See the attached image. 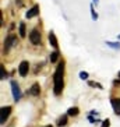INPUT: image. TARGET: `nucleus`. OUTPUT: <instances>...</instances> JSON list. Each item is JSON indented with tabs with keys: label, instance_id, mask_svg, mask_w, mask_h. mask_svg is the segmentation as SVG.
Masks as SVG:
<instances>
[{
	"label": "nucleus",
	"instance_id": "nucleus-15",
	"mask_svg": "<svg viewBox=\"0 0 120 127\" xmlns=\"http://www.w3.org/2000/svg\"><path fill=\"white\" fill-rule=\"evenodd\" d=\"M0 73H1V75H0V80H6V78H7V71H6V68H4L3 64L0 66Z\"/></svg>",
	"mask_w": 120,
	"mask_h": 127
},
{
	"label": "nucleus",
	"instance_id": "nucleus-3",
	"mask_svg": "<svg viewBox=\"0 0 120 127\" xmlns=\"http://www.w3.org/2000/svg\"><path fill=\"white\" fill-rule=\"evenodd\" d=\"M11 110H13L11 106H3V108L0 109V123L1 124L6 123V120L8 119V116H10Z\"/></svg>",
	"mask_w": 120,
	"mask_h": 127
},
{
	"label": "nucleus",
	"instance_id": "nucleus-16",
	"mask_svg": "<svg viewBox=\"0 0 120 127\" xmlns=\"http://www.w3.org/2000/svg\"><path fill=\"white\" fill-rule=\"evenodd\" d=\"M106 45L109 46V48H113V49H120V43L119 42H106Z\"/></svg>",
	"mask_w": 120,
	"mask_h": 127
},
{
	"label": "nucleus",
	"instance_id": "nucleus-11",
	"mask_svg": "<svg viewBox=\"0 0 120 127\" xmlns=\"http://www.w3.org/2000/svg\"><path fill=\"white\" fill-rule=\"evenodd\" d=\"M67 119H68V115H63L59 120H57V126H59V127H64L66 124H67Z\"/></svg>",
	"mask_w": 120,
	"mask_h": 127
},
{
	"label": "nucleus",
	"instance_id": "nucleus-7",
	"mask_svg": "<svg viewBox=\"0 0 120 127\" xmlns=\"http://www.w3.org/2000/svg\"><path fill=\"white\" fill-rule=\"evenodd\" d=\"M110 103H112L115 115L120 116V98H112V99H110Z\"/></svg>",
	"mask_w": 120,
	"mask_h": 127
},
{
	"label": "nucleus",
	"instance_id": "nucleus-20",
	"mask_svg": "<svg viewBox=\"0 0 120 127\" xmlns=\"http://www.w3.org/2000/svg\"><path fill=\"white\" fill-rule=\"evenodd\" d=\"M88 120H90V122H91L92 124H95V123H98V122H99V120H98V119H95V117H94L92 115H90V116H88Z\"/></svg>",
	"mask_w": 120,
	"mask_h": 127
},
{
	"label": "nucleus",
	"instance_id": "nucleus-18",
	"mask_svg": "<svg viewBox=\"0 0 120 127\" xmlns=\"http://www.w3.org/2000/svg\"><path fill=\"white\" fill-rule=\"evenodd\" d=\"M90 10H91V17H92V20H94V21H96V20H98V13L94 10V6H91Z\"/></svg>",
	"mask_w": 120,
	"mask_h": 127
},
{
	"label": "nucleus",
	"instance_id": "nucleus-21",
	"mask_svg": "<svg viewBox=\"0 0 120 127\" xmlns=\"http://www.w3.org/2000/svg\"><path fill=\"white\" fill-rule=\"evenodd\" d=\"M109 126H110V120L106 119V120H103V122H102V126L101 127H109Z\"/></svg>",
	"mask_w": 120,
	"mask_h": 127
},
{
	"label": "nucleus",
	"instance_id": "nucleus-5",
	"mask_svg": "<svg viewBox=\"0 0 120 127\" xmlns=\"http://www.w3.org/2000/svg\"><path fill=\"white\" fill-rule=\"evenodd\" d=\"M15 45H17V36L13 35V34H10L7 38H6V41H4V50L7 52L11 46H15Z\"/></svg>",
	"mask_w": 120,
	"mask_h": 127
},
{
	"label": "nucleus",
	"instance_id": "nucleus-12",
	"mask_svg": "<svg viewBox=\"0 0 120 127\" xmlns=\"http://www.w3.org/2000/svg\"><path fill=\"white\" fill-rule=\"evenodd\" d=\"M18 34L21 38H24L27 35V27H25V23H21L18 27Z\"/></svg>",
	"mask_w": 120,
	"mask_h": 127
},
{
	"label": "nucleus",
	"instance_id": "nucleus-26",
	"mask_svg": "<svg viewBox=\"0 0 120 127\" xmlns=\"http://www.w3.org/2000/svg\"><path fill=\"white\" fill-rule=\"evenodd\" d=\"M119 39H120V35H119Z\"/></svg>",
	"mask_w": 120,
	"mask_h": 127
},
{
	"label": "nucleus",
	"instance_id": "nucleus-23",
	"mask_svg": "<svg viewBox=\"0 0 120 127\" xmlns=\"http://www.w3.org/2000/svg\"><path fill=\"white\" fill-rule=\"evenodd\" d=\"M92 1H94L95 4H98V3H99V0H92Z\"/></svg>",
	"mask_w": 120,
	"mask_h": 127
},
{
	"label": "nucleus",
	"instance_id": "nucleus-25",
	"mask_svg": "<svg viewBox=\"0 0 120 127\" xmlns=\"http://www.w3.org/2000/svg\"><path fill=\"white\" fill-rule=\"evenodd\" d=\"M119 78H120V71H119Z\"/></svg>",
	"mask_w": 120,
	"mask_h": 127
},
{
	"label": "nucleus",
	"instance_id": "nucleus-13",
	"mask_svg": "<svg viewBox=\"0 0 120 127\" xmlns=\"http://www.w3.org/2000/svg\"><path fill=\"white\" fill-rule=\"evenodd\" d=\"M78 113H80V109L77 108V106H74V108H68V110H67L68 116H77Z\"/></svg>",
	"mask_w": 120,
	"mask_h": 127
},
{
	"label": "nucleus",
	"instance_id": "nucleus-9",
	"mask_svg": "<svg viewBox=\"0 0 120 127\" xmlns=\"http://www.w3.org/2000/svg\"><path fill=\"white\" fill-rule=\"evenodd\" d=\"M36 15H39V6L38 4H35L32 8H30L28 11H27L25 17L27 18H34V17H36Z\"/></svg>",
	"mask_w": 120,
	"mask_h": 127
},
{
	"label": "nucleus",
	"instance_id": "nucleus-2",
	"mask_svg": "<svg viewBox=\"0 0 120 127\" xmlns=\"http://www.w3.org/2000/svg\"><path fill=\"white\" fill-rule=\"evenodd\" d=\"M10 85H11L13 99H14V102H18L20 99H21V90H20V85L17 84V81H11Z\"/></svg>",
	"mask_w": 120,
	"mask_h": 127
},
{
	"label": "nucleus",
	"instance_id": "nucleus-17",
	"mask_svg": "<svg viewBox=\"0 0 120 127\" xmlns=\"http://www.w3.org/2000/svg\"><path fill=\"white\" fill-rule=\"evenodd\" d=\"M88 85L92 87V88H99V90H102V88H103L101 84H98V82H95V81H88Z\"/></svg>",
	"mask_w": 120,
	"mask_h": 127
},
{
	"label": "nucleus",
	"instance_id": "nucleus-10",
	"mask_svg": "<svg viewBox=\"0 0 120 127\" xmlns=\"http://www.w3.org/2000/svg\"><path fill=\"white\" fill-rule=\"evenodd\" d=\"M49 43H50V46H53L55 49H57V46H59L57 38H56V35H55V32H49Z\"/></svg>",
	"mask_w": 120,
	"mask_h": 127
},
{
	"label": "nucleus",
	"instance_id": "nucleus-8",
	"mask_svg": "<svg viewBox=\"0 0 120 127\" xmlns=\"http://www.w3.org/2000/svg\"><path fill=\"white\" fill-rule=\"evenodd\" d=\"M28 92H30V95H32V96H39V94H41V85H39L38 82H34V84L31 85Z\"/></svg>",
	"mask_w": 120,
	"mask_h": 127
},
{
	"label": "nucleus",
	"instance_id": "nucleus-1",
	"mask_svg": "<svg viewBox=\"0 0 120 127\" xmlns=\"http://www.w3.org/2000/svg\"><path fill=\"white\" fill-rule=\"evenodd\" d=\"M63 77H64V62H60L56 71H55V75H53V92H55V95H60L61 91H63L64 87Z\"/></svg>",
	"mask_w": 120,
	"mask_h": 127
},
{
	"label": "nucleus",
	"instance_id": "nucleus-14",
	"mask_svg": "<svg viewBox=\"0 0 120 127\" xmlns=\"http://www.w3.org/2000/svg\"><path fill=\"white\" fill-rule=\"evenodd\" d=\"M57 60H59V50H55L53 53H50V63H56Z\"/></svg>",
	"mask_w": 120,
	"mask_h": 127
},
{
	"label": "nucleus",
	"instance_id": "nucleus-4",
	"mask_svg": "<svg viewBox=\"0 0 120 127\" xmlns=\"http://www.w3.org/2000/svg\"><path fill=\"white\" fill-rule=\"evenodd\" d=\"M28 73H30V63H28L27 60H23L18 66V74L21 75V77H27Z\"/></svg>",
	"mask_w": 120,
	"mask_h": 127
},
{
	"label": "nucleus",
	"instance_id": "nucleus-24",
	"mask_svg": "<svg viewBox=\"0 0 120 127\" xmlns=\"http://www.w3.org/2000/svg\"><path fill=\"white\" fill-rule=\"evenodd\" d=\"M45 127H53V126H50V124H48V126H45Z\"/></svg>",
	"mask_w": 120,
	"mask_h": 127
},
{
	"label": "nucleus",
	"instance_id": "nucleus-22",
	"mask_svg": "<svg viewBox=\"0 0 120 127\" xmlns=\"http://www.w3.org/2000/svg\"><path fill=\"white\" fill-rule=\"evenodd\" d=\"M91 115H92V116H98V115H99V112H96V110H91Z\"/></svg>",
	"mask_w": 120,
	"mask_h": 127
},
{
	"label": "nucleus",
	"instance_id": "nucleus-19",
	"mask_svg": "<svg viewBox=\"0 0 120 127\" xmlns=\"http://www.w3.org/2000/svg\"><path fill=\"white\" fill-rule=\"evenodd\" d=\"M80 78L81 80H88V73H87V71H81V73H80Z\"/></svg>",
	"mask_w": 120,
	"mask_h": 127
},
{
	"label": "nucleus",
	"instance_id": "nucleus-6",
	"mask_svg": "<svg viewBox=\"0 0 120 127\" xmlns=\"http://www.w3.org/2000/svg\"><path fill=\"white\" fill-rule=\"evenodd\" d=\"M30 41L32 45H39L41 43V32L38 30H32L30 34Z\"/></svg>",
	"mask_w": 120,
	"mask_h": 127
}]
</instances>
